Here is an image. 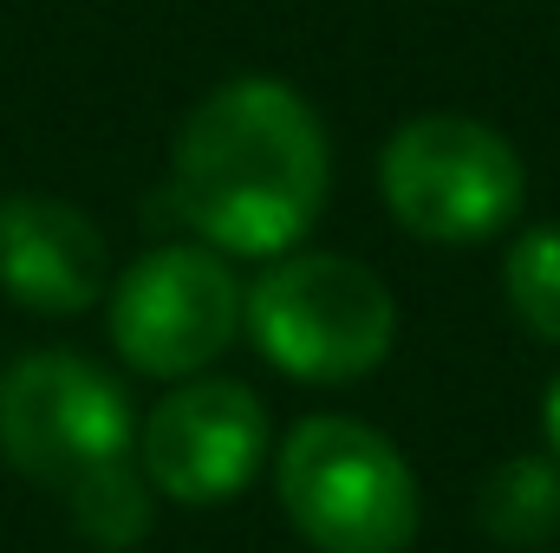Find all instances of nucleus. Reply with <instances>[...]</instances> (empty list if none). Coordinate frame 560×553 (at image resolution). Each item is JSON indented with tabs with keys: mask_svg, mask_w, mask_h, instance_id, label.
<instances>
[{
	"mask_svg": "<svg viewBox=\"0 0 560 553\" xmlns=\"http://www.w3.org/2000/svg\"><path fill=\"white\" fill-rule=\"evenodd\" d=\"M332 189V143L319 111L287 79H229L176 131L170 209L176 222L229 255L275 261L300 248Z\"/></svg>",
	"mask_w": 560,
	"mask_h": 553,
	"instance_id": "obj_1",
	"label": "nucleus"
},
{
	"mask_svg": "<svg viewBox=\"0 0 560 553\" xmlns=\"http://www.w3.org/2000/svg\"><path fill=\"white\" fill-rule=\"evenodd\" d=\"M242 332L300 385H359L398 345V299L352 255L287 248L248 286Z\"/></svg>",
	"mask_w": 560,
	"mask_h": 553,
	"instance_id": "obj_2",
	"label": "nucleus"
},
{
	"mask_svg": "<svg viewBox=\"0 0 560 553\" xmlns=\"http://www.w3.org/2000/svg\"><path fill=\"white\" fill-rule=\"evenodd\" d=\"M275 495L293 534L319 553H405L423 528V495L405 449L359 416H300L280 436Z\"/></svg>",
	"mask_w": 560,
	"mask_h": 553,
	"instance_id": "obj_3",
	"label": "nucleus"
},
{
	"mask_svg": "<svg viewBox=\"0 0 560 553\" xmlns=\"http://www.w3.org/2000/svg\"><path fill=\"white\" fill-rule=\"evenodd\" d=\"M378 196L405 235L463 248L502 235L522 215L528 169L495 125L463 111H423L378 150Z\"/></svg>",
	"mask_w": 560,
	"mask_h": 553,
	"instance_id": "obj_4",
	"label": "nucleus"
},
{
	"mask_svg": "<svg viewBox=\"0 0 560 553\" xmlns=\"http://www.w3.org/2000/svg\"><path fill=\"white\" fill-rule=\"evenodd\" d=\"M0 456L26 482L72 495L98 469L138 456L131 398L79 352H26L0 372Z\"/></svg>",
	"mask_w": 560,
	"mask_h": 553,
	"instance_id": "obj_5",
	"label": "nucleus"
},
{
	"mask_svg": "<svg viewBox=\"0 0 560 553\" xmlns=\"http://www.w3.org/2000/svg\"><path fill=\"white\" fill-rule=\"evenodd\" d=\"M242 299H248V286L235 280L229 255H215L202 242L150 248L105 293L112 345L143 378H176V385L202 378L235 345Z\"/></svg>",
	"mask_w": 560,
	"mask_h": 553,
	"instance_id": "obj_6",
	"label": "nucleus"
},
{
	"mask_svg": "<svg viewBox=\"0 0 560 553\" xmlns=\"http://www.w3.org/2000/svg\"><path fill=\"white\" fill-rule=\"evenodd\" d=\"M268 462V404L242 378H183L138 430L143 482L183 508L235 502Z\"/></svg>",
	"mask_w": 560,
	"mask_h": 553,
	"instance_id": "obj_7",
	"label": "nucleus"
},
{
	"mask_svg": "<svg viewBox=\"0 0 560 553\" xmlns=\"http://www.w3.org/2000/svg\"><path fill=\"white\" fill-rule=\"evenodd\" d=\"M112 255L85 209L59 196H7L0 202V286L39 319H79L105 299Z\"/></svg>",
	"mask_w": 560,
	"mask_h": 553,
	"instance_id": "obj_8",
	"label": "nucleus"
},
{
	"mask_svg": "<svg viewBox=\"0 0 560 553\" xmlns=\"http://www.w3.org/2000/svg\"><path fill=\"white\" fill-rule=\"evenodd\" d=\"M482 534L502 548H541L560 534V462L555 456H509L482 475L476 495Z\"/></svg>",
	"mask_w": 560,
	"mask_h": 553,
	"instance_id": "obj_9",
	"label": "nucleus"
},
{
	"mask_svg": "<svg viewBox=\"0 0 560 553\" xmlns=\"http://www.w3.org/2000/svg\"><path fill=\"white\" fill-rule=\"evenodd\" d=\"M66 508H72V528H79L92 548H105V553L138 548L143 534H150V482H143L138 456L98 469L92 482H79V489L66 495Z\"/></svg>",
	"mask_w": 560,
	"mask_h": 553,
	"instance_id": "obj_10",
	"label": "nucleus"
},
{
	"mask_svg": "<svg viewBox=\"0 0 560 553\" xmlns=\"http://www.w3.org/2000/svg\"><path fill=\"white\" fill-rule=\"evenodd\" d=\"M502 293H509V313L535 339L560 345V222H535L515 235L502 261Z\"/></svg>",
	"mask_w": 560,
	"mask_h": 553,
	"instance_id": "obj_11",
	"label": "nucleus"
},
{
	"mask_svg": "<svg viewBox=\"0 0 560 553\" xmlns=\"http://www.w3.org/2000/svg\"><path fill=\"white\" fill-rule=\"evenodd\" d=\"M541 430H548V456L560 462V378L548 385V398H541Z\"/></svg>",
	"mask_w": 560,
	"mask_h": 553,
	"instance_id": "obj_12",
	"label": "nucleus"
}]
</instances>
